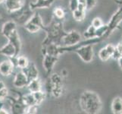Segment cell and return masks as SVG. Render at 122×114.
<instances>
[{
  "label": "cell",
  "instance_id": "obj_7",
  "mask_svg": "<svg viewBox=\"0 0 122 114\" xmlns=\"http://www.w3.org/2000/svg\"><path fill=\"white\" fill-rule=\"evenodd\" d=\"M81 41V35L77 31H71L66 33L62 39V44L65 46H71L77 44Z\"/></svg>",
  "mask_w": 122,
  "mask_h": 114
},
{
  "label": "cell",
  "instance_id": "obj_15",
  "mask_svg": "<svg viewBox=\"0 0 122 114\" xmlns=\"http://www.w3.org/2000/svg\"><path fill=\"white\" fill-rule=\"evenodd\" d=\"M23 71H24V72L26 74L29 81L38 78L39 77V71L33 62H30L29 65L26 69H23Z\"/></svg>",
  "mask_w": 122,
  "mask_h": 114
},
{
  "label": "cell",
  "instance_id": "obj_23",
  "mask_svg": "<svg viewBox=\"0 0 122 114\" xmlns=\"http://www.w3.org/2000/svg\"><path fill=\"white\" fill-rule=\"evenodd\" d=\"M72 14H73V18H74L75 21H77V22H82L85 18L86 11L76 9L74 11H72Z\"/></svg>",
  "mask_w": 122,
  "mask_h": 114
},
{
  "label": "cell",
  "instance_id": "obj_37",
  "mask_svg": "<svg viewBox=\"0 0 122 114\" xmlns=\"http://www.w3.org/2000/svg\"><path fill=\"white\" fill-rule=\"evenodd\" d=\"M5 0H0V4H2V3H5Z\"/></svg>",
  "mask_w": 122,
  "mask_h": 114
},
{
  "label": "cell",
  "instance_id": "obj_31",
  "mask_svg": "<svg viewBox=\"0 0 122 114\" xmlns=\"http://www.w3.org/2000/svg\"><path fill=\"white\" fill-rule=\"evenodd\" d=\"M97 4V0H86V11L92 9Z\"/></svg>",
  "mask_w": 122,
  "mask_h": 114
},
{
  "label": "cell",
  "instance_id": "obj_5",
  "mask_svg": "<svg viewBox=\"0 0 122 114\" xmlns=\"http://www.w3.org/2000/svg\"><path fill=\"white\" fill-rule=\"evenodd\" d=\"M122 22V5L120 8H118L115 14L112 15V18L107 24H108V31L104 37V40L107 39L108 37L114 31L115 29L118 28L120 24Z\"/></svg>",
  "mask_w": 122,
  "mask_h": 114
},
{
  "label": "cell",
  "instance_id": "obj_20",
  "mask_svg": "<svg viewBox=\"0 0 122 114\" xmlns=\"http://www.w3.org/2000/svg\"><path fill=\"white\" fill-rule=\"evenodd\" d=\"M27 87L28 88L29 91L31 92V93H34V92H37V91H41L42 84H41L40 80L39 78L32 80V81H29Z\"/></svg>",
  "mask_w": 122,
  "mask_h": 114
},
{
  "label": "cell",
  "instance_id": "obj_29",
  "mask_svg": "<svg viewBox=\"0 0 122 114\" xmlns=\"http://www.w3.org/2000/svg\"><path fill=\"white\" fill-rule=\"evenodd\" d=\"M103 22H102V19H101L100 18H95L92 19V23H91V25H92L95 28H99L100 27H102V25H103Z\"/></svg>",
  "mask_w": 122,
  "mask_h": 114
},
{
  "label": "cell",
  "instance_id": "obj_28",
  "mask_svg": "<svg viewBox=\"0 0 122 114\" xmlns=\"http://www.w3.org/2000/svg\"><path fill=\"white\" fill-rule=\"evenodd\" d=\"M38 112V106L37 105H30L26 107L24 113L26 114H35Z\"/></svg>",
  "mask_w": 122,
  "mask_h": 114
},
{
  "label": "cell",
  "instance_id": "obj_13",
  "mask_svg": "<svg viewBox=\"0 0 122 114\" xmlns=\"http://www.w3.org/2000/svg\"><path fill=\"white\" fill-rule=\"evenodd\" d=\"M7 39L11 43H12V45L15 46V48L16 49L17 56H19V53L20 52V50H21L22 45H21V41H20V36L18 34V31H17V30L12 33Z\"/></svg>",
  "mask_w": 122,
  "mask_h": 114
},
{
  "label": "cell",
  "instance_id": "obj_2",
  "mask_svg": "<svg viewBox=\"0 0 122 114\" xmlns=\"http://www.w3.org/2000/svg\"><path fill=\"white\" fill-rule=\"evenodd\" d=\"M43 30L46 32V37L43 42V47L52 43L61 46L63 37L67 33L60 22H52L49 26L44 27Z\"/></svg>",
  "mask_w": 122,
  "mask_h": 114
},
{
  "label": "cell",
  "instance_id": "obj_3",
  "mask_svg": "<svg viewBox=\"0 0 122 114\" xmlns=\"http://www.w3.org/2000/svg\"><path fill=\"white\" fill-rule=\"evenodd\" d=\"M47 91L52 97L58 98L64 92L62 77L58 74H51L47 83Z\"/></svg>",
  "mask_w": 122,
  "mask_h": 114
},
{
  "label": "cell",
  "instance_id": "obj_16",
  "mask_svg": "<svg viewBox=\"0 0 122 114\" xmlns=\"http://www.w3.org/2000/svg\"><path fill=\"white\" fill-rule=\"evenodd\" d=\"M17 30V24L14 21H8L2 25L1 33L2 36L8 38L15 31Z\"/></svg>",
  "mask_w": 122,
  "mask_h": 114
},
{
  "label": "cell",
  "instance_id": "obj_1",
  "mask_svg": "<svg viewBox=\"0 0 122 114\" xmlns=\"http://www.w3.org/2000/svg\"><path fill=\"white\" fill-rule=\"evenodd\" d=\"M81 109L88 114H96L102 107V103L99 96L92 91H83L79 100Z\"/></svg>",
  "mask_w": 122,
  "mask_h": 114
},
{
  "label": "cell",
  "instance_id": "obj_9",
  "mask_svg": "<svg viewBox=\"0 0 122 114\" xmlns=\"http://www.w3.org/2000/svg\"><path fill=\"white\" fill-rule=\"evenodd\" d=\"M15 68V65L14 62L10 58H8V60H4L0 63V74L4 77L10 76L13 73Z\"/></svg>",
  "mask_w": 122,
  "mask_h": 114
},
{
  "label": "cell",
  "instance_id": "obj_6",
  "mask_svg": "<svg viewBox=\"0 0 122 114\" xmlns=\"http://www.w3.org/2000/svg\"><path fill=\"white\" fill-rule=\"evenodd\" d=\"M74 53L77 54L78 56H80V58L82 60V61L86 63L91 62L93 60L94 53L92 44L83 46L77 49L74 51Z\"/></svg>",
  "mask_w": 122,
  "mask_h": 114
},
{
  "label": "cell",
  "instance_id": "obj_11",
  "mask_svg": "<svg viewBox=\"0 0 122 114\" xmlns=\"http://www.w3.org/2000/svg\"><path fill=\"white\" fill-rule=\"evenodd\" d=\"M28 83L27 77L23 70L18 71L13 79V85L17 88H24L27 86Z\"/></svg>",
  "mask_w": 122,
  "mask_h": 114
},
{
  "label": "cell",
  "instance_id": "obj_24",
  "mask_svg": "<svg viewBox=\"0 0 122 114\" xmlns=\"http://www.w3.org/2000/svg\"><path fill=\"white\" fill-rule=\"evenodd\" d=\"M96 28H95L92 25H90L86 29V31L83 33V37L85 39H91V38L96 37Z\"/></svg>",
  "mask_w": 122,
  "mask_h": 114
},
{
  "label": "cell",
  "instance_id": "obj_10",
  "mask_svg": "<svg viewBox=\"0 0 122 114\" xmlns=\"http://www.w3.org/2000/svg\"><path fill=\"white\" fill-rule=\"evenodd\" d=\"M5 5L8 12L15 13L24 8V0H5Z\"/></svg>",
  "mask_w": 122,
  "mask_h": 114
},
{
  "label": "cell",
  "instance_id": "obj_26",
  "mask_svg": "<svg viewBox=\"0 0 122 114\" xmlns=\"http://www.w3.org/2000/svg\"><path fill=\"white\" fill-rule=\"evenodd\" d=\"M121 56H122V42L119 43L115 46V52L113 53V56L112 58H113L115 60H117Z\"/></svg>",
  "mask_w": 122,
  "mask_h": 114
},
{
  "label": "cell",
  "instance_id": "obj_19",
  "mask_svg": "<svg viewBox=\"0 0 122 114\" xmlns=\"http://www.w3.org/2000/svg\"><path fill=\"white\" fill-rule=\"evenodd\" d=\"M15 67L19 68L21 70L26 69L30 64L28 59L26 56H18L15 57Z\"/></svg>",
  "mask_w": 122,
  "mask_h": 114
},
{
  "label": "cell",
  "instance_id": "obj_21",
  "mask_svg": "<svg viewBox=\"0 0 122 114\" xmlns=\"http://www.w3.org/2000/svg\"><path fill=\"white\" fill-rule=\"evenodd\" d=\"M22 100H23L24 104L26 107L30 106V105H36L34 96H33V94L31 92H30L27 94L22 96Z\"/></svg>",
  "mask_w": 122,
  "mask_h": 114
},
{
  "label": "cell",
  "instance_id": "obj_17",
  "mask_svg": "<svg viewBox=\"0 0 122 114\" xmlns=\"http://www.w3.org/2000/svg\"><path fill=\"white\" fill-rule=\"evenodd\" d=\"M0 54L7 56L8 58H13L17 56L15 46L9 41H8L6 44L4 45L2 48H0Z\"/></svg>",
  "mask_w": 122,
  "mask_h": 114
},
{
  "label": "cell",
  "instance_id": "obj_27",
  "mask_svg": "<svg viewBox=\"0 0 122 114\" xmlns=\"http://www.w3.org/2000/svg\"><path fill=\"white\" fill-rule=\"evenodd\" d=\"M53 14L55 16H56V18L57 19H59V20H61V19L64 18L65 15L64 9L60 8V7H57V8H55L54 11H53Z\"/></svg>",
  "mask_w": 122,
  "mask_h": 114
},
{
  "label": "cell",
  "instance_id": "obj_33",
  "mask_svg": "<svg viewBox=\"0 0 122 114\" xmlns=\"http://www.w3.org/2000/svg\"><path fill=\"white\" fill-rule=\"evenodd\" d=\"M8 113H9V112L1 105V106H0V114H8Z\"/></svg>",
  "mask_w": 122,
  "mask_h": 114
},
{
  "label": "cell",
  "instance_id": "obj_12",
  "mask_svg": "<svg viewBox=\"0 0 122 114\" xmlns=\"http://www.w3.org/2000/svg\"><path fill=\"white\" fill-rule=\"evenodd\" d=\"M115 46L112 44H107L105 47L102 48L99 52V58L101 60L105 62L108 61L109 59L112 58L113 53L115 52Z\"/></svg>",
  "mask_w": 122,
  "mask_h": 114
},
{
  "label": "cell",
  "instance_id": "obj_14",
  "mask_svg": "<svg viewBox=\"0 0 122 114\" xmlns=\"http://www.w3.org/2000/svg\"><path fill=\"white\" fill-rule=\"evenodd\" d=\"M56 0H36V2H30L29 8L31 11L38 8H49L52 6Z\"/></svg>",
  "mask_w": 122,
  "mask_h": 114
},
{
  "label": "cell",
  "instance_id": "obj_30",
  "mask_svg": "<svg viewBox=\"0 0 122 114\" xmlns=\"http://www.w3.org/2000/svg\"><path fill=\"white\" fill-rule=\"evenodd\" d=\"M8 97V90L7 87H4L2 90H0V101L3 102L4 100H6Z\"/></svg>",
  "mask_w": 122,
  "mask_h": 114
},
{
  "label": "cell",
  "instance_id": "obj_35",
  "mask_svg": "<svg viewBox=\"0 0 122 114\" xmlns=\"http://www.w3.org/2000/svg\"><path fill=\"white\" fill-rule=\"evenodd\" d=\"M4 87H5V84H4V82L2 81H1V80H0V90H2V88H4Z\"/></svg>",
  "mask_w": 122,
  "mask_h": 114
},
{
  "label": "cell",
  "instance_id": "obj_8",
  "mask_svg": "<svg viewBox=\"0 0 122 114\" xmlns=\"http://www.w3.org/2000/svg\"><path fill=\"white\" fill-rule=\"evenodd\" d=\"M58 60V56H52V55L46 54L43 55V66L46 71V73L47 75H50L53 70L54 65Z\"/></svg>",
  "mask_w": 122,
  "mask_h": 114
},
{
  "label": "cell",
  "instance_id": "obj_34",
  "mask_svg": "<svg viewBox=\"0 0 122 114\" xmlns=\"http://www.w3.org/2000/svg\"><path fill=\"white\" fill-rule=\"evenodd\" d=\"M117 62H118V65L120 66V68L122 69V56L120 57L118 60H117Z\"/></svg>",
  "mask_w": 122,
  "mask_h": 114
},
{
  "label": "cell",
  "instance_id": "obj_25",
  "mask_svg": "<svg viewBox=\"0 0 122 114\" xmlns=\"http://www.w3.org/2000/svg\"><path fill=\"white\" fill-rule=\"evenodd\" d=\"M107 31H108V24H103L102 27L96 29V37L102 38V40H104V37L106 35Z\"/></svg>",
  "mask_w": 122,
  "mask_h": 114
},
{
  "label": "cell",
  "instance_id": "obj_32",
  "mask_svg": "<svg viewBox=\"0 0 122 114\" xmlns=\"http://www.w3.org/2000/svg\"><path fill=\"white\" fill-rule=\"evenodd\" d=\"M78 5H79L78 0H70V2H69V8H70V10L71 11H74V10L77 9Z\"/></svg>",
  "mask_w": 122,
  "mask_h": 114
},
{
  "label": "cell",
  "instance_id": "obj_36",
  "mask_svg": "<svg viewBox=\"0 0 122 114\" xmlns=\"http://www.w3.org/2000/svg\"><path fill=\"white\" fill-rule=\"evenodd\" d=\"M79 4H82V5H86V0H78Z\"/></svg>",
  "mask_w": 122,
  "mask_h": 114
},
{
  "label": "cell",
  "instance_id": "obj_4",
  "mask_svg": "<svg viewBox=\"0 0 122 114\" xmlns=\"http://www.w3.org/2000/svg\"><path fill=\"white\" fill-rule=\"evenodd\" d=\"M44 25L41 16L39 13H35L32 15L26 22L24 23V27L30 33H35L40 31L41 29L43 30Z\"/></svg>",
  "mask_w": 122,
  "mask_h": 114
},
{
  "label": "cell",
  "instance_id": "obj_18",
  "mask_svg": "<svg viewBox=\"0 0 122 114\" xmlns=\"http://www.w3.org/2000/svg\"><path fill=\"white\" fill-rule=\"evenodd\" d=\"M112 111L115 114H122V98L116 97L112 102Z\"/></svg>",
  "mask_w": 122,
  "mask_h": 114
},
{
  "label": "cell",
  "instance_id": "obj_22",
  "mask_svg": "<svg viewBox=\"0 0 122 114\" xmlns=\"http://www.w3.org/2000/svg\"><path fill=\"white\" fill-rule=\"evenodd\" d=\"M33 96H34V98L36 100V104L37 106L40 105L42 103H43V101L46 99V93L43 92L42 91L34 92V93H33Z\"/></svg>",
  "mask_w": 122,
  "mask_h": 114
}]
</instances>
